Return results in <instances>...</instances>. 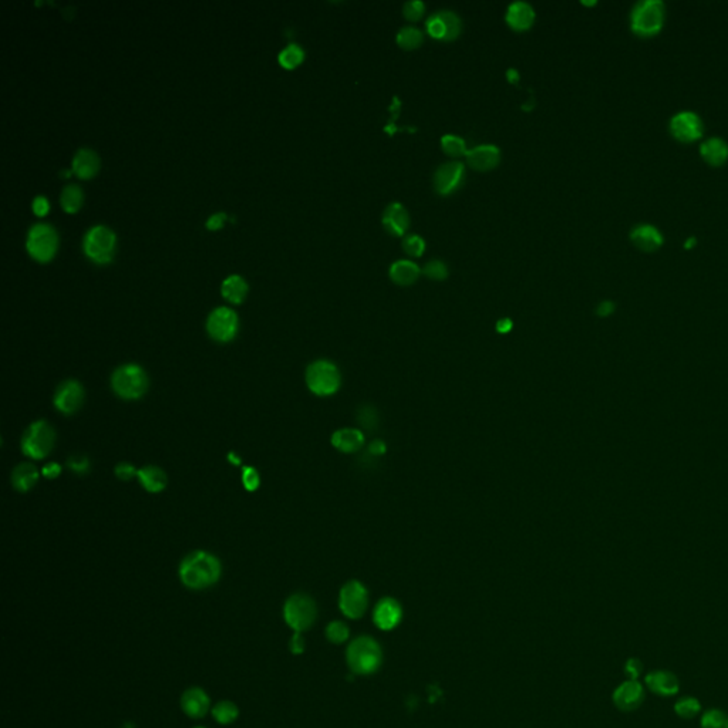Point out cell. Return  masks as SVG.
<instances>
[{
	"mask_svg": "<svg viewBox=\"0 0 728 728\" xmlns=\"http://www.w3.org/2000/svg\"><path fill=\"white\" fill-rule=\"evenodd\" d=\"M346 663L354 674H373L380 668L383 663L382 647L373 637L360 636L351 640L347 646Z\"/></svg>",
	"mask_w": 728,
	"mask_h": 728,
	"instance_id": "obj_2",
	"label": "cell"
},
{
	"mask_svg": "<svg viewBox=\"0 0 728 728\" xmlns=\"http://www.w3.org/2000/svg\"><path fill=\"white\" fill-rule=\"evenodd\" d=\"M324 636L326 639L333 643V644H341L344 641L348 640L350 637V630L347 627V624L344 622H340V620H333L330 622L327 626H326V630H324Z\"/></svg>",
	"mask_w": 728,
	"mask_h": 728,
	"instance_id": "obj_34",
	"label": "cell"
},
{
	"mask_svg": "<svg viewBox=\"0 0 728 728\" xmlns=\"http://www.w3.org/2000/svg\"><path fill=\"white\" fill-rule=\"evenodd\" d=\"M304 57V52L299 45H289L286 46L277 56L279 63L285 69H293L296 67Z\"/></svg>",
	"mask_w": 728,
	"mask_h": 728,
	"instance_id": "obj_35",
	"label": "cell"
},
{
	"mask_svg": "<svg viewBox=\"0 0 728 728\" xmlns=\"http://www.w3.org/2000/svg\"><path fill=\"white\" fill-rule=\"evenodd\" d=\"M82 201H83V194H82L80 187H77L76 184H70L63 188L62 195H60V204L65 211L76 212L80 208Z\"/></svg>",
	"mask_w": 728,
	"mask_h": 728,
	"instance_id": "obj_31",
	"label": "cell"
},
{
	"mask_svg": "<svg viewBox=\"0 0 728 728\" xmlns=\"http://www.w3.org/2000/svg\"><path fill=\"white\" fill-rule=\"evenodd\" d=\"M69 467L77 473V474H84L87 473L89 467H90V463L86 457H82V456H76V457H72L69 460Z\"/></svg>",
	"mask_w": 728,
	"mask_h": 728,
	"instance_id": "obj_47",
	"label": "cell"
},
{
	"mask_svg": "<svg viewBox=\"0 0 728 728\" xmlns=\"http://www.w3.org/2000/svg\"><path fill=\"white\" fill-rule=\"evenodd\" d=\"M424 40V35L414 26H406L397 33V43L403 49H417Z\"/></svg>",
	"mask_w": 728,
	"mask_h": 728,
	"instance_id": "obj_32",
	"label": "cell"
},
{
	"mask_svg": "<svg viewBox=\"0 0 728 728\" xmlns=\"http://www.w3.org/2000/svg\"><path fill=\"white\" fill-rule=\"evenodd\" d=\"M403 619V607L395 597H383L373 610L375 624L385 632L396 629Z\"/></svg>",
	"mask_w": 728,
	"mask_h": 728,
	"instance_id": "obj_15",
	"label": "cell"
},
{
	"mask_svg": "<svg viewBox=\"0 0 728 728\" xmlns=\"http://www.w3.org/2000/svg\"><path fill=\"white\" fill-rule=\"evenodd\" d=\"M400 109H402V103H400V100H399L397 97H395V99H393L392 109H390V110H392V113H393V116H392V120L389 121V124H387V126H386V128H385V130H386V131H389L390 134H393V133H395V127H393V126H395V120L399 117Z\"/></svg>",
	"mask_w": 728,
	"mask_h": 728,
	"instance_id": "obj_48",
	"label": "cell"
},
{
	"mask_svg": "<svg viewBox=\"0 0 728 728\" xmlns=\"http://www.w3.org/2000/svg\"><path fill=\"white\" fill-rule=\"evenodd\" d=\"M338 607L348 619L363 617L369 607L368 588L358 580L344 583L338 593Z\"/></svg>",
	"mask_w": 728,
	"mask_h": 728,
	"instance_id": "obj_9",
	"label": "cell"
},
{
	"mask_svg": "<svg viewBox=\"0 0 728 728\" xmlns=\"http://www.w3.org/2000/svg\"><path fill=\"white\" fill-rule=\"evenodd\" d=\"M84 397V387L77 380H66L57 387L53 402L63 414H73L82 409Z\"/></svg>",
	"mask_w": 728,
	"mask_h": 728,
	"instance_id": "obj_13",
	"label": "cell"
},
{
	"mask_svg": "<svg viewBox=\"0 0 728 728\" xmlns=\"http://www.w3.org/2000/svg\"><path fill=\"white\" fill-rule=\"evenodd\" d=\"M56 443L55 429L45 420L35 421L28 427L22 439V451L32 460L46 458Z\"/></svg>",
	"mask_w": 728,
	"mask_h": 728,
	"instance_id": "obj_7",
	"label": "cell"
},
{
	"mask_svg": "<svg viewBox=\"0 0 728 728\" xmlns=\"http://www.w3.org/2000/svg\"><path fill=\"white\" fill-rule=\"evenodd\" d=\"M646 687L656 695L671 697L680 690V681L677 675L668 670L650 671L644 678Z\"/></svg>",
	"mask_w": 728,
	"mask_h": 728,
	"instance_id": "obj_18",
	"label": "cell"
},
{
	"mask_svg": "<svg viewBox=\"0 0 728 728\" xmlns=\"http://www.w3.org/2000/svg\"><path fill=\"white\" fill-rule=\"evenodd\" d=\"M630 239L643 252H654L663 245L661 232L650 224H640L630 232Z\"/></svg>",
	"mask_w": 728,
	"mask_h": 728,
	"instance_id": "obj_20",
	"label": "cell"
},
{
	"mask_svg": "<svg viewBox=\"0 0 728 728\" xmlns=\"http://www.w3.org/2000/svg\"><path fill=\"white\" fill-rule=\"evenodd\" d=\"M693 245H695V238H688V241L684 243V246H685L687 249H688V248H691Z\"/></svg>",
	"mask_w": 728,
	"mask_h": 728,
	"instance_id": "obj_57",
	"label": "cell"
},
{
	"mask_svg": "<svg viewBox=\"0 0 728 728\" xmlns=\"http://www.w3.org/2000/svg\"><path fill=\"white\" fill-rule=\"evenodd\" d=\"M57 233L48 224H36L31 228L26 239L29 253L39 262H48L56 252Z\"/></svg>",
	"mask_w": 728,
	"mask_h": 728,
	"instance_id": "obj_10",
	"label": "cell"
},
{
	"mask_svg": "<svg viewBox=\"0 0 728 728\" xmlns=\"http://www.w3.org/2000/svg\"><path fill=\"white\" fill-rule=\"evenodd\" d=\"M383 225L385 228L396 236H402L409 225H410V215L407 209L400 202H392L385 214H383Z\"/></svg>",
	"mask_w": 728,
	"mask_h": 728,
	"instance_id": "obj_21",
	"label": "cell"
},
{
	"mask_svg": "<svg viewBox=\"0 0 728 728\" xmlns=\"http://www.w3.org/2000/svg\"><path fill=\"white\" fill-rule=\"evenodd\" d=\"M100 161L97 154L89 148H80L73 158V171L80 178H90L99 170Z\"/></svg>",
	"mask_w": 728,
	"mask_h": 728,
	"instance_id": "obj_26",
	"label": "cell"
},
{
	"mask_svg": "<svg viewBox=\"0 0 728 728\" xmlns=\"http://www.w3.org/2000/svg\"><path fill=\"white\" fill-rule=\"evenodd\" d=\"M195 728H205V727H201V725H199V727H195Z\"/></svg>",
	"mask_w": 728,
	"mask_h": 728,
	"instance_id": "obj_58",
	"label": "cell"
},
{
	"mask_svg": "<svg viewBox=\"0 0 728 728\" xmlns=\"http://www.w3.org/2000/svg\"><path fill=\"white\" fill-rule=\"evenodd\" d=\"M495 327H497V331H500V333L505 334V333H509V331L512 330L514 323H512V320H511L509 317H502V319H500V320L497 321Z\"/></svg>",
	"mask_w": 728,
	"mask_h": 728,
	"instance_id": "obj_53",
	"label": "cell"
},
{
	"mask_svg": "<svg viewBox=\"0 0 728 728\" xmlns=\"http://www.w3.org/2000/svg\"><path fill=\"white\" fill-rule=\"evenodd\" d=\"M700 153L705 162L718 167L728 160V144L721 138L712 137L701 144Z\"/></svg>",
	"mask_w": 728,
	"mask_h": 728,
	"instance_id": "obj_25",
	"label": "cell"
},
{
	"mask_svg": "<svg viewBox=\"0 0 728 728\" xmlns=\"http://www.w3.org/2000/svg\"><path fill=\"white\" fill-rule=\"evenodd\" d=\"M465 177V167L460 161H450L440 165L434 174V188L441 195H448L457 191Z\"/></svg>",
	"mask_w": 728,
	"mask_h": 728,
	"instance_id": "obj_14",
	"label": "cell"
},
{
	"mask_svg": "<svg viewBox=\"0 0 728 728\" xmlns=\"http://www.w3.org/2000/svg\"><path fill=\"white\" fill-rule=\"evenodd\" d=\"M283 619L296 633L309 630L317 619L316 602L306 593H294L283 605Z\"/></svg>",
	"mask_w": 728,
	"mask_h": 728,
	"instance_id": "obj_6",
	"label": "cell"
},
{
	"mask_svg": "<svg viewBox=\"0 0 728 728\" xmlns=\"http://www.w3.org/2000/svg\"><path fill=\"white\" fill-rule=\"evenodd\" d=\"M33 211L36 215L42 216L49 211V202L45 197H36L33 201Z\"/></svg>",
	"mask_w": 728,
	"mask_h": 728,
	"instance_id": "obj_49",
	"label": "cell"
},
{
	"mask_svg": "<svg viewBox=\"0 0 728 728\" xmlns=\"http://www.w3.org/2000/svg\"><path fill=\"white\" fill-rule=\"evenodd\" d=\"M222 573L219 559L205 551L188 553L178 569L182 585L192 590H202L214 586Z\"/></svg>",
	"mask_w": 728,
	"mask_h": 728,
	"instance_id": "obj_1",
	"label": "cell"
},
{
	"mask_svg": "<svg viewBox=\"0 0 728 728\" xmlns=\"http://www.w3.org/2000/svg\"><path fill=\"white\" fill-rule=\"evenodd\" d=\"M370 412H372V409H370V407H368L366 410H363V412H360V416H358V419H364V417H366V419H369V416H370ZM360 423H361V424H364V426H366V429H370V424H372V426H375V424L372 423V417H370V423H366V421H364V420H363V421H360Z\"/></svg>",
	"mask_w": 728,
	"mask_h": 728,
	"instance_id": "obj_55",
	"label": "cell"
},
{
	"mask_svg": "<svg viewBox=\"0 0 728 728\" xmlns=\"http://www.w3.org/2000/svg\"><path fill=\"white\" fill-rule=\"evenodd\" d=\"M242 482L248 491H250V492L256 491L260 485L259 473L253 467H245L242 471Z\"/></svg>",
	"mask_w": 728,
	"mask_h": 728,
	"instance_id": "obj_43",
	"label": "cell"
},
{
	"mask_svg": "<svg viewBox=\"0 0 728 728\" xmlns=\"http://www.w3.org/2000/svg\"><path fill=\"white\" fill-rule=\"evenodd\" d=\"M211 712H212L214 719L221 725H229V724L235 722L239 717V708L231 700L218 701L215 705H212Z\"/></svg>",
	"mask_w": 728,
	"mask_h": 728,
	"instance_id": "obj_30",
	"label": "cell"
},
{
	"mask_svg": "<svg viewBox=\"0 0 728 728\" xmlns=\"http://www.w3.org/2000/svg\"><path fill=\"white\" fill-rule=\"evenodd\" d=\"M331 446L344 454H353L364 446V434L358 429H340L331 436Z\"/></svg>",
	"mask_w": 728,
	"mask_h": 728,
	"instance_id": "obj_22",
	"label": "cell"
},
{
	"mask_svg": "<svg viewBox=\"0 0 728 728\" xmlns=\"http://www.w3.org/2000/svg\"><path fill=\"white\" fill-rule=\"evenodd\" d=\"M403 248L412 256H421L426 249V242L420 235H409L403 241Z\"/></svg>",
	"mask_w": 728,
	"mask_h": 728,
	"instance_id": "obj_40",
	"label": "cell"
},
{
	"mask_svg": "<svg viewBox=\"0 0 728 728\" xmlns=\"http://www.w3.org/2000/svg\"><path fill=\"white\" fill-rule=\"evenodd\" d=\"M467 162L477 171H488L495 168L501 161V153L497 145L484 144L467 151Z\"/></svg>",
	"mask_w": 728,
	"mask_h": 728,
	"instance_id": "obj_19",
	"label": "cell"
},
{
	"mask_svg": "<svg viewBox=\"0 0 728 728\" xmlns=\"http://www.w3.org/2000/svg\"><path fill=\"white\" fill-rule=\"evenodd\" d=\"M441 145H443L444 151L448 155H453V157L464 155L468 151L465 141L461 137L456 136V134H446V136H443Z\"/></svg>",
	"mask_w": 728,
	"mask_h": 728,
	"instance_id": "obj_38",
	"label": "cell"
},
{
	"mask_svg": "<svg viewBox=\"0 0 728 728\" xmlns=\"http://www.w3.org/2000/svg\"><path fill=\"white\" fill-rule=\"evenodd\" d=\"M507 77H508V80H509V82L515 83L517 80H519V73H518L515 69H509V70L507 72Z\"/></svg>",
	"mask_w": 728,
	"mask_h": 728,
	"instance_id": "obj_56",
	"label": "cell"
},
{
	"mask_svg": "<svg viewBox=\"0 0 728 728\" xmlns=\"http://www.w3.org/2000/svg\"><path fill=\"white\" fill-rule=\"evenodd\" d=\"M306 385L313 395L329 397L338 392L341 376L334 363L329 360H316L306 369Z\"/></svg>",
	"mask_w": 728,
	"mask_h": 728,
	"instance_id": "obj_5",
	"label": "cell"
},
{
	"mask_svg": "<svg viewBox=\"0 0 728 728\" xmlns=\"http://www.w3.org/2000/svg\"><path fill=\"white\" fill-rule=\"evenodd\" d=\"M114 245V233L103 225H96L90 228L83 239V249L86 255L96 263H107L113 256Z\"/></svg>",
	"mask_w": 728,
	"mask_h": 728,
	"instance_id": "obj_8",
	"label": "cell"
},
{
	"mask_svg": "<svg viewBox=\"0 0 728 728\" xmlns=\"http://www.w3.org/2000/svg\"><path fill=\"white\" fill-rule=\"evenodd\" d=\"M39 480V471L32 463L19 464L12 473V484L19 492H28Z\"/></svg>",
	"mask_w": 728,
	"mask_h": 728,
	"instance_id": "obj_27",
	"label": "cell"
},
{
	"mask_svg": "<svg viewBox=\"0 0 728 728\" xmlns=\"http://www.w3.org/2000/svg\"><path fill=\"white\" fill-rule=\"evenodd\" d=\"M206 330L209 336L221 343L231 341L238 331V316L236 313L225 306L216 307L211 311L206 321Z\"/></svg>",
	"mask_w": 728,
	"mask_h": 728,
	"instance_id": "obj_11",
	"label": "cell"
},
{
	"mask_svg": "<svg viewBox=\"0 0 728 728\" xmlns=\"http://www.w3.org/2000/svg\"><path fill=\"white\" fill-rule=\"evenodd\" d=\"M304 649H306V640L303 637L302 633H296L293 632L290 640H289V650L292 654L294 656H299L302 653H304Z\"/></svg>",
	"mask_w": 728,
	"mask_h": 728,
	"instance_id": "obj_45",
	"label": "cell"
},
{
	"mask_svg": "<svg viewBox=\"0 0 728 728\" xmlns=\"http://www.w3.org/2000/svg\"><path fill=\"white\" fill-rule=\"evenodd\" d=\"M421 273V269L417 263L412 260H397L390 266V277L393 282L402 286H409L414 283Z\"/></svg>",
	"mask_w": 728,
	"mask_h": 728,
	"instance_id": "obj_28",
	"label": "cell"
},
{
	"mask_svg": "<svg viewBox=\"0 0 728 728\" xmlns=\"http://www.w3.org/2000/svg\"><path fill=\"white\" fill-rule=\"evenodd\" d=\"M426 11V5L421 0H409L403 6V13L409 21H419Z\"/></svg>",
	"mask_w": 728,
	"mask_h": 728,
	"instance_id": "obj_42",
	"label": "cell"
},
{
	"mask_svg": "<svg viewBox=\"0 0 728 728\" xmlns=\"http://www.w3.org/2000/svg\"><path fill=\"white\" fill-rule=\"evenodd\" d=\"M427 32L436 38V39H440V40H444L446 39V33H447V29H446V25L443 22V19L439 16V13H433L429 19H427Z\"/></svg>",
	"mask_w": 728,
	"mask_h": 728,
	"instance_id": "obj_41",
	"label": "cell"
},
{
	"mask_svg": "<svg viewBox=\"0 0 728 728\" xmlns=\"http://www.w3.org/2000/svg\"><path fill=\"white\" fill-rule=\"evenodd\" d=\"M385 451H386V446H385V443H382V441H379V440L372 443V446H370V453H373V454H376V456H380V454H383Z\"/></svg>",
	"mask_w": 728,
	"mask_h": 728,
	"instance_id": "obj_54",
	"label": "cell"
},
{
	"mask_svg": "<svg viewBox=\"0 0 728 728\" xmlns=\"http://www.w3.org/2000/svg\"><path fill=\"white\" fill-rule=\"evenodd\" d=\"M613 311H614V303L610 300H605V302L599 303V306L596 309V313L602 317H606V316L612 314Z\"/></svg>",
	"mask_w": 728,
	"mask_h": 728,
	"instance_id": "obj_52",
	"label": "cell"
},
{
	"mask_svg": "<svg viewBox=\"0 0 728 728\" xmlns=\"http://www.w3.org/2000/svg\"><path fill=\"white\" fill-rule=\"evenodd\" d=\"M644 687L637 680L623 681L613 691V702L620 711H634L644 701Z\"/></svg>",
	"mask_w": 728,
	"mask_h": 728,
	"instance_id": "obj_16",
	"label": "cell"
},
{
	"mask_svg": "<svg viewBox=\"0 0 728 728\" xmlns=\"http://www.w3.org/2000/svg\"><path fill=\"white\" fill-rule=\"evenodd\" d=\"M624 673L627 674L629 680H637L640 674L643 673V663L639 658H629L624 663Z\"/></svg>",
	"mask_w": 728,
	"mask_h": 728,
	"instance_id": "obj_44",
	"label": "cell"
},
{
	"mask_svg": "<svg viewBox=\"0 0 728 728\" xmlns=\"http://www.w3.org/2000/svg\"><path fill=\"white\" fill-rule=\"evenodd\" d=\"M137 473L138 470H136L131 464L128 463H120L117 467H116V475L121 480V481H130L133 477H137Z\"/></svg>",
	"mask_w": 728,
	"mask_h": 728,
	"instance_id": "obj_46",
	"label": "cell"
},
{
	"mask_svg": "<svg viewBox=\"0 0 728 728\" xmlns=\"http://www.w3.org/2000/svg\"><path fill=\"white\" fill-rule=\"evenodd\" d=\"M535 21L534 8L526 2H514L508 6L507 22L515 31H526Z\"/></svg>",
	"mask_w": 728,
	"mask_h": 728,
	"instance_id": "obj_23",
	"label": "cell"
},
{
	"mask_svg": "<svg viewBox=\"0 0 728 728\" xmlns=\"http://www.w3.org/2000/svg\"><path fill=\"white\" fill-rule=\"evenodd\" d=\"M111 389L124 400L141 399L148 390V376L138 364H123L111 376Z\"/></svg>",
	"mask_w": 728,
	"mask_h": 728,
	"instance_id": "obj_3",
	"label": "cell"
},
{
	"mask_svg": "<svg viewBox=\"0 0 728 728\" xmlns=\"http://www.w3.org/2000/svg\"><path fill=\"white\" fill-rule=\"evenodd\" d=\"M225 214L224 212H218V214H214L208 218L206 221V228L208 229H219L222 226V222L225 221Z\"/></svg>",
	"mask_w": 728,
	"mask_h": 728,
	"instance_id": "obj_50",
	"label": "cell"
},
{
	"mask_svg": "<svg viewBox=\"0 0 728 728\" xmlns=\"http://www.w3.org/2000/svg\"><path fill=\"white\" fill-rule=\"evenodd\" d=\"M702 121L693 111H680L670 120L673 137L681 143H693L702 136Z\"/></svg>",
	"mask_w": 728,
	"mask_h": 728,
	"instance_id": "obj_12",
	"label": "cell"
},
{
	"mask_svg": "<svg viewBox=\"0 0 728 728\" xmlns=\"http://www.w3.org/2000/svg\"><path fill=\"white\" fill-rule=\"evenodd\" d=\"M701 728H728V714L718 708L705 711L700 721Z\"/></svg>",
	"mask_w": 728,
	"mask_h": 728,
	"instance_id": "obj_36",
	"label": "cell"
},
{
	"mask_svg": "<svg viewBox=\"0 0 728 728\" xmlns=\"http://www.w3.org/2000/svg\"><path fill=\"white\" fill-rule=\"evenodd\" d=\"M221 292L225 299H228L232 303H241L248 292L246 282L239 275H231L228 276L221 286Z\"/></svg>",
	"mask_w": 728,
	"mask_h": 728,
	"instance_id": "obj_29",
	"label": "cell"
},
{
	"mask_svg": "<svg viewBox=\"0 0 728 728\" xmlns=\"http://www.w3.org/2000/svg\"><path fill=\"white\" fill-rule=\"evenodd\" d=\"M423 273L426 276H429L430 279L443 280V279H446L448 276V268H447V265L443 260L433 259V260L426 263V266L423 268Z\"/></svg>",
	"mask_w": 728,
	"mask_h": 728,
	"instance_id": "obj_39",
	"label": "cell"
},
{
	"mask_svg": "<svg viewBox=\"0 0 728 728\" xmlns=\"http://www.w3.org/2000/svg\"><path fill=\"white\" fill-rule=\"evenodd\" d=\"M211 708V698L201 687H191L181 695V710L192 719H199L206 715Z\"/></svg>",
	"mask_w": 728,
	"mask_h": 728,
	"instance_id": "obj_17",
	"label": "cell"
},
{
	"mask_svg": "<svg viewBox=\"0 0 728 728\" xmlns=\"http://www.w3.org/2000/svg\"><path fill=\"white\" fill-rule=\"evenodd\" d=\"M674 711L675 714L683 718V719H691L694 717L698 715V712L701 711V704L697 698L694 697H681L675 704H674Z\"/></svg>",
	"mask_w": 728,
	"mask_h": 728,
	"instance_id": "obj_33",
	"label": "cell"
},
{
	"mask_svg": "<svg viewBox=\"0 0 728 728\" xmlns=\"http://www.w3.org/2000/svg\"><path fill=\"white\" fill-rule=\"evenodd\" d=\"M437 13L443 19V22L446 25V29H447L444 40H447V42L448 40H454L460 35V32H461V19L453 11H440Z\"/></svg>",
	"mask_w": 728,
	"mask_h": 728,
	"instance_id": "obj_37",
	"label": "cell"
},
{
	"mask_svg": "<svg viewBox=\"0 0 728 728\" xmlns=\"http://www.w3.org/2000/svg\"><path fill=\"white\" fill-rule=\"evenodd\" d=\"M666 18V8L661 0H641L630 13L632 31L643 38L657 35Z\"/></svg>",
	"mask_w": 728,
	"mask_h": 728,
	"instance_id": "obj_4",
	"label": "cell"
},
{
	"mask_svg": "<svg viewBox=\"0 0 728 728\" xmlns=\"http://www.w3.org/2000/svg\"><path fill=\"white\" fill-rule=\"evenodd\" d=\"M42 473H43V475H45L46 478L53 480V478H57V477L60 475V473H62V467H60L59 464H56V463H50V464H48L46 467H43Z\"/></svg>",
	"mask_w": 728,
	"mask_h": 728,
	"instance_id": "obj_51",
	"label": "cell"
},
{
	"mask_svg": "<svg viewBox=\"0 0 728 728\" xmlns=\"http://www.w3.org/2000/svg\"><path fill=\"white\" fill-rule=\"evenodd\" d=\"M137 478L140 480L144 490L148 492H153V494L164 491V488L167 487V482H168V478H167V474L164 473V470H161L160 467H155V465H145V467L140 468L137 473Z\"/></svg>",
	"mask_w": 728,
	"mask_h": 728,
	"instance_id": "obj_24",
	"label": "cell"
}]
</instances>
